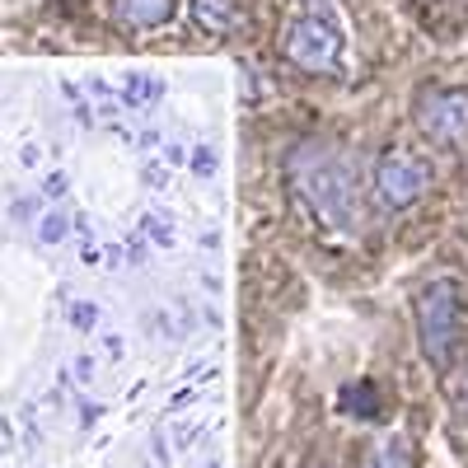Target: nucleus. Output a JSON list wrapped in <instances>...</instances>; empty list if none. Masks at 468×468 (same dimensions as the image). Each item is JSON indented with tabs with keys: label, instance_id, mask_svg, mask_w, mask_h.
<instances>
[{
	"label": "nucleus",
	"instance_id": "2",
	"mask_svg": "<svg viewBox=\"0 0 468 468\" xmlns=\"http://www.w3.org/2000/svg\"><path fill=\"white\" fill-rule=\"evenodd\" d=\"M417 342L426 351V361L436 370L454 366V351H459V286L450 277L431 282L417 295Z\"/></svg>",
	"mask_w": 468,
	"mask_h": 468
},
{
	"label": "nucleus",
	"instance_id": "5",
	"mask_svg": "<svg viewBox=\"0 0 468 468\" xmlns=\"http://www.w3.org/2000/svg\"><path fill=\"white\" fill-rule=\"evenodd\" d=\"M417 127H421L426 141L454 145V141L468 132V90H459V85L426 90L421 103H417Z\"/></svg>",
	"mask_w": 468,
	"mask_h": 468
},
{
	"label": "nucleus",
	"instance_id": "7",
	"mask_svg": "<svg viewBox=\"0 0 468 468\" xmlns=\"http://www.w3.org/2000/svg\"><path fill=\"white\" fill-rule=\"evenodd\" d=\"M117 19L127 28H160L174 19V0H117Z\"/></svg>",
	"mask_w": 468,
	"mask_h": 468
},
{
	"label": "nucleus",
	"instance_id": "4",
	"mask_svg": "<svg viewBox=\"0 0 468 468\" xmlns=\"http://www.w3.org/2000/svg\"><path fill=\"white\" fill-rule=\"evenodd\" d=\"M426 187H431V160H421V154L408 150V145L388 150L384 160H379V169H375V197L388 211L412 207Z\"/></svg>",
	"mask_w": 468,
	"mask_h": 468
},
{
	"label": "nucleus",
	"instance_id": "11",
	"mask_svg": "<svg viewBox=\"0 0 468 468\" xmlns=\"http://www.w3.org/2000/svg\"><path fill=\"white\" fill-rule=\"evenodd\" d=\"M61 234H66V220H61V216L43 220V239H61Z\"/></svg>",
	"mask_w": 468,
	"mask_h": 468
},
{
	"label": "nucleus",
	"instance_id": "9",
	"mask_svg": "<svg viewBox=\"0 0 468 468\" xmlns=\"http://www.w3.org/2000/svg\"><path fill=\"white\" fill-rule=\"evenodd\" d=\"M366 468H412V454H408V445H403V441H394V445L375 450Z\"/></svg>",
	"mask_w": 468,
	"mask_h": 468
},
{
	"label": "nucleus",
	"instance_id": "10",
	"mask_svg": "<svg viewBox=\"0 0 468 468\" xmlns=\"http://www.w3.org/2000/svg\"><path fill=\"white\" fill-rule=\"evenodd\" d=\"M70 324L80 328V333H90V328L99 324V309H94V304H70Z\"/></svg>",
	"mask_w": 468,
	"mask_h": 468
},
{
	"label": "nucleus",
	"instance_id": "6",
	"mask_svg": "<svg viewBox=\"0 0 468 468\" xmlns=\"http://www.w3.org/2000/svg\"><path fill=\"white\" fill-rule=\"evenodd\" d=\"M192 24L211 37L234 33L239 28V5H234V0H192Z\"/></svg>",
	"mask_w": 468,
	"mask_h": 468
},
{
	"label": "nucleus",
	"instance_id": "8",
	"mask_svg": "<svg viewBox=\"0 0 468 468\" xmlns=\"http://www.w3.org/2000/svg\"><path fill=\"white\" fill-rule=\"evenodd\" d=\"M342 408L351 417H379V388L375 384H351L342 388Z\"/></svg>",
	"mask_w": 468,
	"mask_h": 468
},
{
	"label": "nucleus",
	"instance_id": "1",
	"mask_svg": "<svg viewBox=\"0 0 468 468\" xmlns=\"http://www.w3.org/2000/svg\"><path fill=\"white\" fill-rule=\"evenodd\" d=\"M291 187L300 202L314 211L333 229H356L361 207H356V183H351V165L324 141H304L291 150Z\"/></svg>",
	"mask_w": 468,
	"mask_h": 468
},
{
	"label": "nucleus",
	"instance_id": "3",
	"mask_svg": "<svg viewBox=\"0 0 468 468\" xmlns=\"http://www.w3.org/2000/svg\"><path fill=\"white\" fill-rule=\"evenodd\" d=\"M286 57H291V66H300L309 75H337L342 57H346L342 19L333 10H304L286 33Z\"/></svg>",
	"mask_w": 468,
	"mask_h": 468
}]
</instances>
